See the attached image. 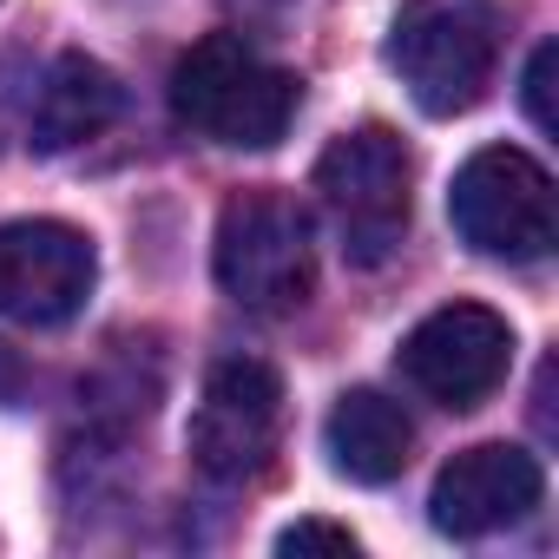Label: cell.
<instances>
[{
  "instance_id": "4",
  "label": "cell",
  "mask_w": 559,
  "mask_h": 559,
  "mask_svg": "<svg viewBox=\"0 0 559 559\" xmlns=\"http://www.w3.org/2000/svg\"><path fill=\"white\" fill-rule=\"evenodd\" d=\"M317 198L343 237L349 263H389L395 243L408 237V204H415V158L389 126H356L317 158Z\"/></svg>"
},
{
  "instance_id": "2",
  "label": "cell",
  "mask_w": 559,
  "mask_h": 559,
  "mask_svg": "<svg viewBox=\"0 0 559 559\" xmlns=\"http://www.w3.org/2000/svg\"><path fill=\"white\" fill-rule=\"evenodd\" d=\"M211 270H217V290L237 310H257V317L304 310L317 290V243H310L304 204L270 191V185L237 191L217 217Z\"/></svg>"
},
{
  "instance_id": "9",
  "label": "cell",
  "mask_w": 559,
  "mask_h": 559,
  "mask_svg": "<svg viewBox=\"0 0 559 559\" xmlns=\"http://www.w3.org/2000/svg\"><path fill=\"white\" fill-rule=\"evenodd\" d=\"M546 493V474L526 448H507V441H480L467 454H454L441 474H435V493H428V513L441 533L454 539H480V533H500L513 520H526Z\"/></svg>"
},
{
  "instance_id": "12",
  "label": "cell",
  "mask_w": 559,
  "mask_h": 559,
  "mask_svg": "<svg viewBox=\"0 0 559 559\" xmlns=\"http://www.w3.org/2000/svg\"><path fill=\"white\" fill-rule=\"evenodd\" d=\"M276 552H356V533L330 526V520H297L276 533Z\"/></svg>"
},
{
  "instance_id": "5",
  "label": "cell",
  "mask_w": 559,
  "mask_h": 559,
  "mask_svg": "<svg viewBox=\"0 0 559 559\" xmlns=\"http://www.w3.org/2000/svg\"><path fill=\"white\" fill-rule=\"evenodd\" d=\"M461 243L500 263H539L552 250V178L520 145H480L448 191Z\"/></svg>"
},
{
  "instance_id": "13",
  "label": "cell",
  "mask_w": 559,
  "mask_h": 559,
  "mask_svg": "<svg viewBox=\"0 0 559 559\" xmlns=\"http://www.w3.org/2000/svg\"><path fill=\"white\" fill-rule=\"evenodd\" d=\"M552 67H559V47L539 40L533 47V67H526V119L539 132H552Z\"/></svg>"
},
{
  "instance_id": "8",
  "label": "cell",
  "mask_w": 559,
  "mask_h": 559,
  "mask_svg": "<svg viewBox=\"0 0 559 559\" xmlns=\"http://www.w3.org/2000/svg\"><path fill=\"white\" fill-rule=\"evenodd\" d=\"M93 237L53 217H14L0 224V317L27 330H53L86 310L93 297Z\"/></svg>"
},
{
  "instance_id": "1",
  "label": "cell",
  "mask_w": 559,
  "mask_h": 559,
  "mask_svg": "<svg viewBox=\"0 0 559 559\" xmlns=\"http://www.w3.org/2000/svg\"><path fill=\"white\" fill-rule=\"evenodd\" d=\"M297 106H304V80L290 67L263 60L243 34H204L171 67L178 126L230 152H270L290 132Z\"/></svg>"
},
{
  "instance_id": "14",
  "label": "cell",
  "mask_w": 559,
  "mask_h": 559,
  "mask_svg": "<svg viewBox=\"0 0 559 559\" xmlns=\"http://www.w3.org/2000/svg\"><path fill=\"white\" fill-rule=\"evenodd\" d=\"M21 389H27V369H21V356H14L8 343H0V408H8Z\"/></svg>"
},
{
  "instance_id": "3",
  "label": "cell",
  "mask_w": 559,
  "mask_h": 559,
  "mask_svg": "<svg viewBox=\"0 0 559 559\" xmlns=\"http://www.w3.org/2000/svg\"><path fill=\"white\" fill-rule=\"evenodd\" d=\"M500 60V21L487 0H402L389 27V67L428 119L480 106Z\"/></svg>"
},
{
  "instance_id": "10",
  "label": "cell",
  "mask_w": 559,
  "mask_h": 559,
  "mask_svg": "<svg viewBox=\"0 0 559 559\" xmlns=\"http://www.w3.org/2000/svg\"><path fill=\"white\" fill-rule=\"evenodd\" d=\"M119 112H126L119 73L86 53H60L34 99V152H73V145L99 139Z\"/></svg>"
},
{
  "instance_id": "11",
  "label": "cell",
  "mask_w": 559,
  "mask_h": 559,
  "mask_svg": "<svg viewBox=\"0 0 559 559\" xmlns=\"http://www.w3.org/2000/svg\"><path fill=\"white\" fill-rule=\"evenodd\" d=\"M323 441H330L336 474H349L356 487H389V480L408 467L415 428H408L402 402H389V395H376V389H349V395L330 408Z\"/></svg>"
},
{
  "instance_id": "6",
  "label": "cell",
  "mask_w": 559,
  "mask_h": 559,
  "mask_svg": "<svg viewBox=\"0 0 559 559\" xmlns=\"http://www.w3.org/2000/svg\"><path fill=\"white\" fill-rule=\"evenodd\" d=\"M284 435V382L257 356H224L204 376L198 415H191V467L211 487H243L276 461Z\"/></svg>"
},
{
  "instance_id": "7",
  "label": "cell",
  "mask_w": 559,
  "mask_h": 559,
  "mask_svg": "<svg viewBox=\"0 0 559 559\" xmlns=\"http://www.w3.org/2000/svg\"><path fill=\"white\" fill-rule=\"evenodd\" d=\"M402 382L421 389L428 402L441 408H480L500 382H507V362H513V330L507 317H493L487 304H448L435 317H421L408 336H402Z\"/></svg>"
}]
</instances>
